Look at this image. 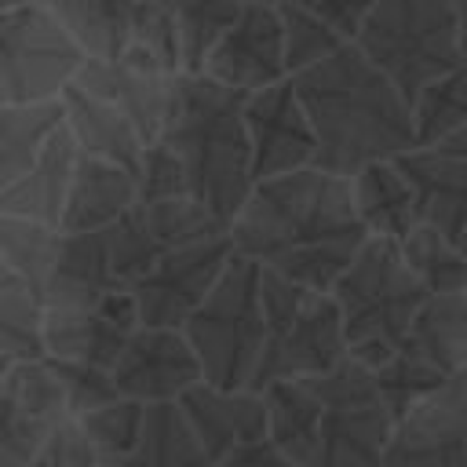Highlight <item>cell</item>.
I'll list each match as a JSON object with an SVG mask.
<instances>
[{
  "label": "cell",
  "mask_w": 467,
  "mask_h": 467,
  "mask_svg": "<svg viewBox=\"0 0 467 467\" xmlns=\"http://www.w3.org/2000/svg\"><path fill=\"white\" fill-rule=\"evenodd\" d=\"M84 58L47 4L0 11V106L58 99Z\"/></svg>",
  "instance_id": "cell-9"
},
{
  "label": "cell",
  "mask_w": 467,
  "mask_h": 467,
  "mask_svg": "<svg viewBox=\"0 0 467 467\" xmlns=\"http://www.w3.org/2000/svg\"><path fill=\"white\" fill-rule=\"evenodd\" d=\"M383 467H467V368L394 420Z\"/></svg>",
  "instance_id": "cell-13"
},
{
  "label": "cell",
  "mask_w": 467,
  "mask_h": 467,
  "mask_svg": "<svg viewBox=\"0 0 467 467\" xmlns=\"http://www.w3.org/2000/svg\"><path fill=\"white\" fill-rule=\"evenodd\" d=\"M244 99V91L226 88L208 73H179L157 135L179 153L190 197H197L226 230L255 186Z\"/></svg>",
  "instance_id": "cell-3"
},
{
  "label": "cell",
  "mask_w": 467,
  "mask_h": 467,
  "mask_svg": "<svg viewBox=\"0 0 467 467\" xmlns=\"http://www.w3.org/2000/svg\"><path fill=\"white\" fill-rule=\"evenodd\" d=\"M204 73L244 95L288 77L285 18L274 0H244L234 26L212 47Z\"/></svg>",
  "instance_id": "cell-14"
},
{
  "label": "cell",
  "mask_w": 467,
  "mask_h": 467,
  "mask_svg": "<svg viewBox=\"0 0 467 467\" xmlns=\"http://www.w3.org/2000/svg\"><path fill=\"white\" fill-rule=\"evenodd\" d=\"M0 358H44V303L26 285L0 292Z\"/></svg>",
  "instance_id": "cell-37"
},
{
  "label": "cell",
  "mask_w": 467,
  "mask_h": 467,
  "mask_svg": "<svg viewBox=\"0 0 467 467\" xmlns=\"http://www.w3.org/2000/svg\"><path fill=\"white\" fill-rule=\"evenodd\" d=\"M354 44L409 106L431 80L463 62L452 0H376Z\"/></svg>",
  "instance_id": "cell-7"
},
{
  "label": "cell",
  "mask_w": 467,
  "mask_h": 467,
  "mask_svg": "<svg viewBox=\"0 0 467 467\" xmlns=\"http://www.w3.org/2000/svg\"><path fill=\"white\" fill-rule=\"evenodd\" d=\"M29 4H44V0H0V11H15V7H29Z\"/></svg>",
  "instance_id": "cell-45"
},
{
  "label": "cell",
  "mask_w": 467,
  "mask_h": 467,
  "mask_svg": "<svg viewBox=\"0 0 467 467\" xmlns=\"http://www.w3.org/2000/svg\"><path fill=\"white\" fill-rule=\"evenodd\" d=\"M135 182H139V201H164V197H186L190 193L182 161L164 139H153L142 150V161L135 168Z\"/></svg>",
  "instance_id": "cell-39"
},
{
  "label": "cell",
  "mask_w": 467,
  "mask_h": 467,
  "mask_svg": "<svg viewBox=\"0 0 467 467\" xmlns=\"http://www.w3.org/2000/svg\"><path fill=\"white\" fill-rule=\"evenodd\" d=\"M219 234H226V226L190 193L164 201H135L117 223L106 226L113 277L120 288H131L161 255Z\"/></svg>",
  "instance_id": "cell-10"
},
{
  "label": "cell",
  "mask_w": 467,
  "mask_h": 467,
  "mask_svg": "<svg viewBox=\"0 0 467 467\" xmlns=\"http://www.w3.org/2000/svg\"><path fill=\"white\" fill-rule=\"evenodd\" d=\"M179 409L215 463L237 445L266 438V401L259 390H248V387L230 390L201 379L179 398Z\"/></svg>",
  "instance_id": "cell-19"
},
{
  "label": "cell",
  "mask_w": 467,
  "mask_h": 467,
  "mask_svg": "<svg viewBox=\"0 0 467 467\" xmlns=\"http://www.w3.org/2000/svg\"><path fill=\"white\" fill-rule=\"evenodd\" d=\"M401 347H409L445 376L463 372L467 368V296L463 292L431 296L416 314Z\"/></svg>",
  "instance_id": "cell-27"
},
{
  "label": "cell",
  "mask_w": 467,
  "mask_h": 467,
  "mask_svg": "<svg viewBox=\"0 0 467 467\" xmlns=\"http://www.w3.org/2000/svg\"><path fill=\"white\" fill-rule=\"evenodd\" d=\"M292 88L317 135V164L350 179L365 164L394 161L420 146L412 106L358 44H347L292 73Z\"/></svg>",
  "instance_id": "cell-2"
},
{
  "label": "cell",
  "mask_w": 467,
  "mask_h": 467,
  "mask_svg": "<svg viewBox=\"0 0 467 467\" xmlns=\"http://www.w3.org/2000/svg\"><path fill=\"white\" fill-rule=\"evenodd\" d=\"M412 124L420 146H438L467 124V62L441 73L412 99Z\"/></svg>",
  "instance_id": "cell-34"
},
{
  "label": "cell",
  "mask_w": 467,
  "mask_h": 467,
  "mask_svg": "<svg viewBox=\"0 0 467 467\" xmlns=\"http://www.w3.org/2000/svg\"><path fill=\"white\" fill-rule=\"evenodd\" d=\"M80 423V431L88 434L99 467H117L124 463L139 438H142V423H146V405L131 401V398H117L102 409H91L84 416H73Z\"/></svg>",
  "instance_id": "cell-35"
},
{
  "label": "cell",
  "mask_w": 467,
  "mask_h": 467,
  "mask_svg": "<svg viewBox=\"0 0 467 467\" xmlns=\"http://www.w3.org/2000/svg\"><path fill=\"white\" fill-rule=\"evenodd\" d=\"M368 237L350 179L325 168L255 182L230 223L234 252L314 292H332Z\"/></svg>",
  "instance_id": "cell-1"
},
{
  "label": "cell",
  "mask_w": 467,
  "mask_h": 467,
  "mask_svg": "<svg viewBox=\"0 0 467 467\" xmlns=\"http://www.w3.org/2000/svg\"><path fill=\"white\" fill-rule=\"evenodd\" d=\"M109 376L120 398L161 405V401H179L190 387H197L204 379V368L182 328L139 325L128 347L120 350L117 365L109 368Z\"/></svg>",
  "instance_id": "cell-17"
},
{
  "label": "cell",
  "mask_w": 467,
  "mask_h": 467,
  "mask_svg": "<svg viewBox=\"0 0 467 467\" xmlns=\"http://www.w3.org/2000/svg\"><path fill=\"white\" fill-rule=\"evenodd\" d=\"M394 164L416 193L420 219L438 226L456 244L467 234V157L438 146H412L398 153Z\"/></svg>",
  "instance_id": "cell-20"
},
{
  "label": "cell",
  "mask_w": 467,
  "mask_h": 467,
  "mask_svg": "<svg viewBox=\"0 0 467 467\" xmlns=\"http://www.w3.org/2000/svg\"><path fill=\"white\" fill-rule=\"evenodd\" d=\"M452 11H456V29H460V51L467 62V0H452Z\"/></svg>",
  "instance_id": "cell-43"
},
{
  "label": "cell",
  "mask_w": 467,
  "mask_h": 467,
  "mask_svg": "<svg viewBox=\"0 0 467 467\" xmlns=\"http://www.w3.org/2000/svg\"><path fill=\"white\" fill-rule=\"evenodd\" d=\"M139 325L131 288H113L95 306H44V358L109 372Z\"/></svg>",
  "instance_id": "cell-15"
},
{
  "label": "cell",
  "mask_w": 467,
  "mask_h": 467,
  "mask_svg": "<svg viewBox=\"0 0 467 467\" xmlns=\"http://www.w3.org/2000/svg\"><path fill=\"white\" fill-rule=\"evenodd\" d=\"M350 193H354V208H358L365 230L376 237L401 241L412 226L423 223L416 193L394 161H376V164H365L361 171H354Z\"/></svg>",
  "instance_id": "cell-26"
},
{
  "label": "cell",
  "mask_w": 467,
  "mask_h": 467,
  "mask_svg": "<svg viewBox=\"0 0 467 467\" xmlns=\"http://www.w3.org/2000/svg\"><path fill=\"white\" fill-rule=\"evenodd\" d=\"M88 58H117L128 47L139 0H44Z\"/></svg>",
  "instance_id": "cell-28"
},
{
  "label": "cell",
  "mask_w": 467,
  "mask_h": 467,
  "mask_svg": "<svg viewBox=\"0 0 467 467\" xmlns=\"http://www.w3.org/2000/svg\"><path fill=\"white\" fill-rule=\"evenodd\" d=\"M66 420L69 401L51 361H11L0 376V467H29Z\"/></svg>",
  "instance_id": "cell-11"
},
{
  "label": "cell",
  "mask_w": 467,
  "mask_h": 467,
  "mask_svg": "<svg viewBox=\"0 0 467 467\" xmlns=\"http://www.w3.org/2000/svg\"><path fill=\"white\" fill-rule=\"evenodd\" d=\"M277 7H299V4H310V0H274Z\"/></svg>",
  "instance_id": "cell-46"
},
{
  "label": "cell",
  "mask_w": 467,
  "mask_h": 467,
  "mask_svg": "<svg viewBox=\"0 0 467 467\" xmlns=\"http://www.w3.org/2000/svg\"><path fill=\"white\" fill-rule=\"evenodd\" d=\"M58 99H62V124L73 135L80 153L113 161V164H120L128 171L139 168L146 142H142L139 128L128 120L124 109H117L102 95L80 88L77 80H69Z\"/></svg>",
  "instance_id": "cell-21"
},
{
  "label": "cell",
  "mask_w": 467,
  "mask_h": 467,
  "mask_svg": "<svg viewBox=\"0 0 467 467\" xmlns=\"http://www.w3.org/2000/svg\"><path fill=\"white\" fill-rule=\"evenodd\" d=\"M135 201H139L135 171H128L113 161H102V157L77 153V168H73V182H69V193H66L58 230L62 234L106 230Z\"/></svg>",
  "instance_id": "cell-22"
},
{
  "label": "cell",
  "mask_w": 467,
  "mask_h": 467,
  "mask_svg": "<svg viewBox=\"0 0 467 467\" xmlns=\"http://www.w3.org/2000/svg\"><path fill=\"white\" fill-rule=\"evenodd\" d=\"M7 365H11V361H4V358H0V376H4V372H7Z\"/></svg>",
  "instance_id": "cell-47"
},
{
  "label": "cell",
  "mask_w": 467,
  "mask_h": 467,
  "mask_svg": "<svg viewBox=\"0 0 467 467\" xmlns=\"http://www.w3.org/2000/svg\"><path fill=\"white\" fill-rule=\"evenodd\" d=\"M241 4L244 0H171L182 73H204V62L212 55V47L234 26Z\"/></svg>",
  "instance_id": "cell-33"
},
{
  "label": "cell",
  "mask_w": 467,
  "mask_h": 467,
  "mask_svg": "<svg viewBox=\"0 0 467 467\" xmlns=\"http://www.w3.org/2000/svg\"><path fill=\"white\" fill-rule=\"evenodd\" d=\"M62 128V99L0 106V197L36 164L47 139Z\"/></svg>",
  "instance_id": "cell-29"
},
{
  "label": "cell",
  "mask_w": 467,
  "mask_h": 467,
  "mask_svg": "<svg viewBox=\"0 0 467 467\" xmlns=\"http://www.w3.org/2000/svg\"><path fill=\"white\" fill-rule=\"evenodd\" d=\"M117 467H215L197 434L190 431L179 401L146 405V423L135 452Z\"/></svg>",
  "instance_id": "cell-30"
},
{
  "label": "cell",
  "mask_w": 467,
  "mask_h": 467,
  "mask_svg": "<svg viewBox=\"0 0 467 467\" xmlns=\"http://www.w3.org/2000/svg\"><path fill=\"white\" fill-rule=\"evenodd\" d=\"M314 394V463L310 467H383L394 416L368 365L350 354L321 372L303 376Z\"/></svg>",
  "instance_id": "cell-8"
},
{
  "label": "cell",
  "mask_w": 467,
  "mask_h": 467,
  "mask_svg": "<svg viewBox=\"0 0 467 467\" xmlns=\"http://www.w3.org/2000/svg\"><path fill=\"white\" fill-rule=\"evenodd\" d=\"M332 299L343 317L347 354L368 368H379L405 343L431 292L409 270L398 241L372 234L332 285Z\"/></svg>",
  "instance_id": "cell-4"
},
{
  "label": "cell",
  "mask_w": 467,
  "mask_h": 467,
  "mask_svg": "<svg viewBox=\"0 0 467 467\" xmlns=\"http://www.w3.org/2000/svg\"><path fill=\"white\" fill-rule=\"evenodd\" d=\"M376 0H310L299 7H277L285 18L288 77L358 40Z\"/></svg>",
  "instance_id": "cell-23"
},
{
  "label": "cell",
  "mask_w": 467,
  "mask_h": 467,
  "mask_svg": "<svg viewBox=\"0 0 467 467\" xmlns=\"http://www.w3.org/2000/svg\"><path fill=\"white\" fill-rule=\"evenodd\" d=\"M230 255H234L230 230L161 255L131 285V296L139 303V321L153 328H182L186 317L204 303V296L223 277Z\"/></svg>",
  "instance_id": "cell-12"
},
{
  "label": "cell",
  "mask_w": 467,
  "mask_h": 467,
  "mask_svg": "<svg viewBox=\"0 0 467 467\" xmlns=\"http://www.w3.org/2000/svg\"><path fill=\"white\" fill-rule=\"evenodd\" d=\"M463 296H467V288H463Z\"/></svg>",
  "instance_id": "cell-48"
},
{
  "label": "cell",
  "mask_w": 467,
  "mask_h": 467,
  "mask_svg": "<svg viewBox=\"0 0 467 467\" xmlns=\"http://www.w3.org/2000/svg\"><path fill=\"white\" fill-rule=\"evenodd\" d=\"M58 241H62L58 226H44V223L18 219V215H0V255L36 299L55 266Z\"/></svg>",
  "instance_id": "cell-32"
},
{
  "label": "cell",
  "mask_w": 467,
  "mask_h": 467,
  "mask_svg": "<svg viewBox=\"0 0 467 467\" xmlns=\"http://www.w3.org/2000/svg\"><path fill=\"white\" fill-rule=\"evenodd\" d=\"M244 128L252 142V179H274L317 164L314 124L292 88V77L244 99Z\"/></svg>",
  "instance_id": "cell-16"
},
{
  "label": "cell",
  "mask_w": 467,
  "mask_h": 467,
  "mask_svg": "<svg viewBox=\"0 0 467 467\" xmlns=\"http://www.w3.org/2000/svg\"><path fill=\"white\" fill-rule=\"evenodd\" d=\"M409 270L420 277V285L431 296H449V292H463L467 288V259L463 252L431 223L412 226L401 241H398Z\"/></svg>",
  "instance_id": "cell-31"
},
{
  "label": "cell",
  "mask_w": 467,
  "mask_h": 467,
  "mask_svg": "<svg viewBox=\"0 0 467 467\" xmlns=\"http://www.w3.org/2000/svg\"><path fill=\"white\" fill-rule=\"evenodd\" d=\"M62 390H66V401H69V416H84L91 409H102L109 401H117V387H113V376L106 368H95V365H80V361H58V358H47Z\"/></svg>",
  "instance_id": "cell-40"
},
{
  "label": "cell",
  "mask_w": 467,
  "mask_h": 467,
  "mask_svg": "<svg viewBox=\"0 0 467 467\" xmlns=\"http://www.w3.org/2000/svg\"><path fill=\"white\" fill-rule=\"evenodd\" d=\"M120 288L109 266L106 230L62 234L55 266L40 288L44 306H95L106 292Z\"/></svg>",
  "instance_id": "cell-24"
},
{
  "label": "cell",
  "mask_w": 467,
  "mask_h": 467,
  "mask_svg": "<svg viewBox=\"0 0 467 467\" xmlns=\"http://www.w3.org/2000/svg\"><path fill=\"white\" fill-rule=\"evenodd\" d=\"M77 142L66 131V124L47 139V146L40 150L36 164L0 197V215H18V219H33L44 226H58L62 223V208H66V193L73 182V168H77Z\"/></svg>",
  "instance_id": "cell-25"
},
{
  "label": "cell",
  "mask_w": 467,
  "mask_h": 467,
  "mask_svg": "<svg viewBox=\"0 0 467 467\" xmlns=\"http://www.w3.org/2000/svg\"><path fill=\"white\" fill-rule=\"evenodd\" d=\"M29 467H99L95 449L88 441V434L80 431V423L69 416L51 438L47 445L36 452V460Z\"/></svg>",
  "instance_id": "cell-41"
},
{
  "label": "cell",
  "mask_w": 467,
  "mask_h": 467,
  "mask_svg": "<svg viewBox=\"0 0 467 467\" xmlns=\"http://www.w3.org/2000/svg\"><path fill=\"white\" fill-rule=\"evenodd\" d=\"M15 285H22V281H18V274L7 266V259L0 255V292H7V288H15Z\"/></svg>",
  "instance_id": "cell-44"
},
{
  "label": "cell",
  "mask_w": 467,
  "mask_h": 467,
  "mask_svg": "<svg viewBox=\"0 0 467 467\" xmlns=\"http://www.w3.org/2000/svg\"><path fill=\"white\" fill-rule=\"evenodd\" d=\"M182 336L190 339L208 383L230 387V390L248 387L266 339L263 266L234 252L215 288L186 317Z\"/></svg>",
  "instance_id": "cell-6"
},
{
  "label": "cell",
  "mask_w": 467,
  "mask_h": 467,
  "mask_svg": "<svg viewBox=\"0 0 467 467\" xmlns=\"http://www.w3.org/2000/svg\"><path fill=\"white\" fill-rule=\"evenodd\" d=\"M128 47L157 58L171 73H182V55H179V29H175V11L171 0H139L135 22Z\"/></svg>",
  "instance_id": "cell-38"
},
{
  "label": "cell",
  "mask_w": 467,
  "mask_h": 467,
  "mask_svg": "<svg viewBox=\"0 0 467 467\" xmlns=\"http://www.w3.org/2000/svg\"><path fill=\"white\" fill-rule=\"evenodd\" d=\"M263 321L266 339L248 390H263L281 379L321 376L347 358L343 317L332 292H314L274 270H263Z\"/></svg>",
  "instance_id": "cell-5"
},
{
  "label": "cell",
  "mask_w": 467,
  "mask_h": 467,
  "mask_svg": "<svg viewBox=\"0 0 467 467\" xmlns=\"http://www.w3.org/2000/svg\"><path fill=\"white\" fill-rule=\"evenodd\" d=\"M215 467H296L274 441H270V434L266 438H255V441H248V445H237L234 452H226Z\"/></svg>",
  "instance_id": "cell-42"
},
{
  "label": "cell",
  "mask_w": 467,
  "mask_h": 467,
  "mask_svg": "<svg viewBox=\"0 0 467 467\" xmlns=\"http://www.w3.org/2000/svg\"><path fill=\"white\" fill-rule=\"evenodd\" d=\"M175 77L179 73H171L157 58H150L135 47H124L117 58H84V66L77 69L73 80L80 88L102 95L117 109H124L128 120L139 128L142 142L150 146L164 128Z\"/></svg>",
  "instance_id": "cell-18"
},
{
  "label": "cell",
  "mask_w": 467,
  "mask_h": 467,
  "mask_svg": "<svg viewBox=\"0 0 467 467\" xmlns=\"http://www.w3.org/2000/svg\"><path fill=\"white\" fill-rule=\"evenodd\" d=\"M372 376H376V387H379V394H383V401H387L394 420L405 416L416 401H423L431 390H438L449 379L445 372H438L431 361H423L409 347H398L379 368H372Z\"/></svg>",
  "instance_id": "cell-36"
}]
</instances>
